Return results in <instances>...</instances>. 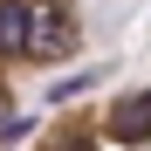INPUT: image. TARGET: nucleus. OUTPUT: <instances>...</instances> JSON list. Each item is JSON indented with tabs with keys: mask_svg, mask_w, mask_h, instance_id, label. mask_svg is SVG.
<instances>
[{
	"mask_svg": "<svg viewBox=\"0 0 151 151\" xmlns=\"http://www.w3.org/2000/svg\"><path fill=\"white\" fill-rule=\"evenodd\" d=\"M83 55V0H0V151L28 137L21 83Z\"/></svg>",
	"mask_w": 151,
	"mask_h": 151,
	"instance_id": "nucleus-1",
	"label": "nucleus"
},
{
	"mask_svg": "<svg viewBox=\"0 0 151 151\" xmlns=\"http://www.w3.org/2000/svg\"><path fill=\"white\" fill-rule=\"evenodd\" d=\"M14 151H151V76L96 96H62V110L35 124Z\"/></svg>",
	"mask_w": 151,
	"mask_h": 151,
	"instance_id": "nucleus-2",
	"label": "nucleus"
}]
</instances>
